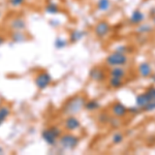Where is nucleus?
Returning a JSON list of instances; mask_svg holds the SVG:
<instances>
[{
    "label": "nucleus",
    "mask_w": 155,
    "mask_h": 155,
    "mask_svg": "<svg viewBox=\"0 0 155 155\" xmlns=\"http://www.w3.org/2000/svg\"><path fill=\"white\" fill-rule=\"evenodd\" d=\"M53 82V78L51 74L46 71H41L37 72L34 77V84L38 90H46Z\"/></svg>",
    "instance_id": "nucleus-5"
},
{
    "label": "nucleus",
    "mask_w": 155,
    "mask_h": 155,
    "mask_svg": "<svg viewBox=\"0 0 155 155\" xmlns=\"http://www.w3.org/2000/svg\"><path fill=\"white\" fill-rule=\"evenodd\" d=\"M8 27L12 31H25L27 28V22L22 17H15L8 22Z\"/></svg>",
    "instance_id": "nucleus-10"
},
{
    "label": "nucleus",
    "mask_w": 155,
    "mask_h": 155,
    "mask_svg": "<svg viewBox=\"0 0 155 155\" xmlns=\"http://www.w3.org/2000/svg\"><path fill=\"white\" fill-rule=\"evenodd\" d=\"M6 41V38H5V36L4 35H2V34H0V46H2V45Z\"/></svg>",
    "instance_id": "nucleus-33"
},
{
    "label": "nucleus",
    "mask_w": 155,
    "mask_h": 155,
    "mask_svg": "<svg viewBox=\"0 0 155 155\" xmlns=\"http://www.w3.org/2000/svg\"><path fill=\"white\" fill-rule=\"evenodd\" d=\"M151 101L152 99L148 96V94L144 91V92H142V93H139L136 96V106L141 107V109H143V107Z\"/></svg>",
    "instance_id": "nucleus-18"
},
{
    "label": "nucleus",
    "mask_w": 155,
    "mask_h": 155,
    "mask_svg": "<svg viewBox=\"0 0 155 155\" xmlns=\"http://www.w3.org/2000/svg\"><path fill=\"white\" fill-rule=\"evenodd\" d=\"M89 78L96 83H102L107 80V72L99 66H94L89 71Z\"/></svg>",
    "instance_id": "nucleus-9"
},
{
    "label": "nucleus",
    "mask_w": 155,
    "mask_h": 155,
    "mask_svg": "<svg viewBox=\"0 0 155 155\" xmlns=\"http://www.w3.org/2000/svg\"><path fill=\"white\" fill-rule=\"evenodd\" d=\"M9 6L12 7V8H18V7L23 6L26 2V0H7Z\"/></svg>",
    "instance_id": "nucleus-28"
},
{
    "label": "nucleus",
    "mask_w": 155,
    "mask_h": 155,
    "mask_svg": "<svg viewBox=\"0 0 155 155\" xmlns=\"http://www.w3.org/2000/svg\"><path fill=\"white\" fill-rule=\"evenodd\" d=\"M69 45V41L67 38H64L62 36H58L55 38L54 41V47L56 48L57 50H63L65 49L67 46Z\"/></svg>",
    "instance_id": "nucleus-23"
},
{
    "label": "nucleus",
    "mask_w": 155,
    "mask_h": 155,
    "mask_svg": "<svg viewBox=\"0 0 155 155\" xmlns=\"http://www.w3.org/2000/svg\"><path fill=\"white\" fill-rule=\"evenodd\" d=\"M86 101L87 99L85 98L84 95H80V94L69 97L68 99H66V101L62 106L61 113L64 116H71V115L77 116L79 113H81L82 110H84Z\"/></svg>",
    "instance_id": "nucleus-1"
},
{
    "label": "nucleus",
    "mask_w": 155,
    "mask_h": 155,
    "mask_svg": "<svg viewBox=\"0 0 155 155\" xmlns=\"http://www.w3.org/2000/svg\"><path fill=\"white\" fill-rule=\"evenodd\" d=\"M109 86L111 87L112 89H120L124 84L123 79H120V78H115V77H110L109 81Z\"/></svg>",
    "instance_id": "nucleus-22"
},
{
    "label": "nucleus",
    "mask_w": 155,
    "mask_h": 155,
    "mask_svg": "<svg viewBox=\"0 0 155 155\" xmlns=\"http://www.w3.org/2000/svg\"><path fill=\"white\" fill-rule=\"evenodd\" d=\"M126 74H127V72H126V69L124 68V66H114V67H111L109 71L110 77L124 79V78L126 77Z\"/></svg>",
    "instance_id": "nucleus-17"
},
{
    "label": "nucleus",
    "mask_w": 155,
    "mask_h": 155,
    "mask_svg": "<svg viewBox=\"0 0 155 155\" xmlns=\"http://www.w3.org/2000/svg\"><path fill=\"white\" fill-rule=\"evenodd\" d=\"M154 31V27L152 24L150 23H143L139 24L136 28V32L140 35H147V34H150Z\"/></svg>",
    "instance_id": "nucleus-14"
},
{
    "label": "nucleus",
    "mask_w": 155,
    "mask_h": 155,
    "mask_svg": "<svg viewBox=\"0 0 155 155\" xmlns=\"http://www.w3.org/2000/svg\"><path fill=\"white\" fill-rule=\"evenodd\" d=\"M111 30H112V27L109 22L102 20V21L97 22L95 24V26L93 27V33L97 38L102 39L109 35Z\"/></svg>",
    "instance_id": "nucleus-6"
},
{
    "label": "nucleus",
    "mask_w": 155,
    "mask_h": 155,
    "mask_svg": "<svg viewBox=\"0 0 155 155\" xmlns=\"http://www.w3.org/2000/svg\"><path fill=\"white\" fill-rule=\"evenodd\" d=\"M142 109L139 107L137 106H134V107H128V114L130 115H139L142 113Z\"/></svg>",
    "instance_id": "nucleus-30"
},
{
    "label": "nucleus",
    "mask_w": 155,
    "mask_h": 155,
    "mask_svg": "<svg viewBox=\"0 0 155 155\" xmlns=\"http://www.w3.org/2000/svg\"><path fill=\"white\" fill-rule=\"evenodd\" d=\"M152 22H153V24L155 25V16H154V17H152Z\"/></svg>",
    "instance_id": "nucleus-37"
},
{
    "label": "nucleus",
    "mask_w": 155,
    "mask_h": 155,
    "mask_svg": "<svg viewBox=\"0 0 155 155\" xmlns=\"http://www.w3.org/2000/svg\"><path fill=\"white\" fill-rule=\"evenodd\" d=\"M11 114H12V109L8 106H5V104L0 106V127L6 121V119L11 116Z\"/></svg>",
    "instance_id": "nucleus-20"
},
{
    "label": "nucleus",
    "mask_w": 155,
    "mask_h": 155,
    "mask_svg": "<svg viewBox=\"0 0 155 155\" xmlns=\"http://www.w3.org/2000/svg\"><path fill=\"white\" fill-rule=\"evenodd\" d=\"M145 19H146V16H145L144 12H142L141 9L137 8V9H134V11H132L130 17H129V19H128V22L130 25L137 26L139 24L143 23L145 21Z\"/></svg>",
    "instance_id": "nucleus-13"
},
{
    "label": "nucleus",
    "mask_w": 155,
    "mask_h": 155,
    "mask_svg": "<svg viewBox=\"0 0 155 155\" xmlns=\"http://www.w3.org/2000/svg\"><path fill=\"white\" fill-rule=\"evenodd\" d=\"M145 92L148 94V96L152 99V101H155V85L154 86H150L149 88H147V90Z\"/></svg>",
    "instance_id": "nucleus-31"
},
{
    "label": "nucleus",
    "mask_w": 155,
    "mask_h": 155,
    "mask_svg": "<svg viewBox=\"0 0 155 155\" xmlns=\"http://www.w3.org/2000/svg\"><path fill=\"white\" fill-rule=\"evenodd\" d=\"M142 111L145 112V113H151V112H154L155 111V101H149L148 104L142 109Z\"/></svg>",
    "instance_id": "nucleus-29"
},
{
    "label": "nucleus",
    "mask_w": 155,
    "mask_h": 155,
    "mask_svg": "<svg viewBox=\"0 0 155 155\" xmlns=\"http://www.w3.org/2000/svg\"><path fill=\"white\" fill-rule=\"evenodd\" d=\"M80 141L81 140L77 134L67 131L60 136L58 139V145L59 148L62 149L63 151H72L79 146Z\"/></svg>",
    "instance_id": "nucleus-2"
},
{
    "label": "nucleus",
    "mask_w": 155,
    "mask_h": 155,
    "mask_svg": "<svg viewBox=\"0 0 155 155\" xmlns=\"http://www.w3.org/2000/svg\"><path fill=\"white\" fill-rule=\"evenodd\" d=\"M110 112H111L112 116L122 119V118H125L127 115H128V107L124 104H122V102L115 101L111 106V107H110Z\"/></svg>",
    "instance_id": "nucleus-8"
},
{
    "label": "nucleus",
    "mask_w": 155,
    "mask_h": 155,
    "mask_svg": "<svg viewBox=\"0 0 155 155\" xmlns=\"http://www.w3.org/2000/svg\"><path fill=\"white\" fill-rule=\"evenodd\" d=\"M49 24H50V26L53 27V28H57V27L60 26V24L61 23H60V21L57 19H51L49 21Z\"/></svg>",
    "instance_id": "nucleus-32"
},
{
    "label": "nucleus",
    "mask_w": 155,
    "mask_h": 155,
    "mask_svg": "<svg viewBox=\"0 0 155 155\" xmlns=\"http://www.w3.org/2000/svg\"><path fill=\"white\" fill-rule=\"evenodd\" d=\"M110 118H111V115L107 112H101L97 115V121H98L99 124L101 125H107L109 124V121H110Z\"/></svg>",
    "instance_id": "nucleus-24"
},
{
    "label": "nucleus",
    "mask_w": 155,
    "mask_h": 155,
    "mask_svg": "<svg viewBox=\"0 0 155 155\" xmlns=\"http://www.w3.org/2000/svg\"><path fill=\"white\" fill-rule=\"evenodd\" d=\"M128 56L125 54L119 53L117 51H114L112 53H110L106 57V64L110 67H114V66H125L128 63Z\"/></svg>",
    "instance_id": "nucleus-4"
},
{
    "label": "nucleus",
    "mask_w": 155,
    "mask_h": 155,
    "mask_svg": "<svg viewBox=\"0 0 155 155\" xmlns=\"http://www.w3.org/2000/svg\"><path fill=\"white\" fill-rule=\"evenodd\" d=\"M150 80H151V82H152V84L155 85V72H153V74L150 76Z\"/></svg>",
    "instance_id": "nucleus-34"
},
{
    "label": "nucleus",
    "mask_w": 155,
    "mask_h": 155,
    "mask_svg": "<svg viewBox=\"0 0 155 155\" xmlns=\"http://www.w3.org/2000/svg\"><path fill=\"white\" fill-rule=\"evenodd\" d=\"M87 35V31L83 29H72L71 32H69L68 35V41L69 44H77L78 41H82L83 38H85Z\"/></svg>",
    "instance_id": "nucleus-11"
},
{
    "label": "nucleus",
    "mask_w": 155,
    "mask_h": 155,
    "mask_svg": "<svg viewBox=\"0 0 155 155\" xmlns=\"http://www.w3.org/2000/svg\"><path fill=\"white\" fill-rule=\"evenodd\" d=\"M9 38L12 42L20 44V42H24L28 39V35L25 33V31H12Z\"/></svg>",
    "instance_id": "nucleus-16"
},
{
    "label": "nucleus",
    "mask_w": 155,
    "mask_h": 155,
    "mask_svg": "<svg viewBox=\"0 0 155 155\" xmlns=\"http://www.w3.org/2000/svg\"><path fill=\"white\" fill-rule=\"evenodd\" d=\"M109 125L114 129H118L120 126L122 125V122L120 118H117V117H114V116H111L110 118V121H109Z\"/></svg>",
    "instance_id": "nucleus-27"
},
{
    "label": "nucleus",
    "mask_w": 155,
    "mask_h": 155,
    "mask_svg": "<svg viewBox=\"0 0 155 155\" xmlns=\"http://www.w3.org/2000/svg\"><path fill=\"white\" fill-rule=\"evenodd\" d=\"M82 124L80 119L78 118L74 115H71V116H65V119L63 120V128L65 129L66 131L69 132H74L77 131L81 128Z\"/></svg>",
    "instance_id": "nucleus-7"
},
{
    "label": "nucleus",
    "mask_w": 155,
    "mask_h": 155,
    "mask_svg": "<svg viewBox=\"0 0 155 155\" xmlns=\"http://www.w3.org/2000/svg\"><path fill=\"white\" fill-rule=\"evenodd\" d=\"M1 17H2V12H0V19H1Z\"/></svg>",
    "instance_id": "nucleus-38"
},
{
    "label": "nucleus",
    "mask_w": 155,
    "mask_h": 155,
    "mask_svg": "<svg viewBox=\"0 0 155 155\" xmlns=\"http://www.w3.org/2000/svg\"><path fill=\"white\" fill-rule=\"evenodd\" d=\"M124 134H122V132L120 131H116L113 134V136H112V143L114 145H120L123 143L124 141Z\"/></svg>",
    "instance_id": "nucleus-25"
},
{
    "label": "nucleus",
    "mask_w": 155,
    "mask_h": 155,
    "mask_svg": "<svg viewBox=\"0 0 155 155\" xmlns=\"http://www.w3.org/2000/svg\"><path fill=\"white\" fill-rule=\"evenodd\" d=\"M137 74H139L140 77L142 78H150L152 74H153V68H152V65L150 62L144 61L141 62V63L137 65Z\"/></svg>",
    "instance_id": "nucleus-12"
},
{
    "label": "nucleus",
    "mask_w": 155,
    "mask_h": 155,
    "mask_svg": "<svg viewBox=\"0 0 155 155\" xmlns=\"http://www.w3.org/2000/svg\"><path fill=\"white\" fill-rule=\"evenodd\" d=\"M4 153V149L2 148L1 146H0V154H3Z\"/></svg>",
    "instance_id": "nucleus-36"
},
{
    "label": "nucleus",
    "mask_w": 155,
    "mask_h": 155,
    "mask_svg": "<svg viewBox=\"0 0 155 155\" xmlns=\"http://www.w3.org/2000/svg\"><path fill=\"white\" fill-rule=\"evenodd\" d=\"M150 16H151V17H154L155 16V6L152 7V8L150 9Z\"/></svg>",
    "instance_id": "nucleus-35"
},
{
    "label": "nucleus",
    "mask_w": 155,
    "mask_h": 155,
    "mask_svg": "<svg viewBox=\"0 0 155 155\" xmlns=\"http://www.w3.org/2000/svg\"><path fill=\"white\" fill-rule=\"evenodd\" d=\"M115 51L119 52V53L128 55L129 53L134 52V48H131L130 46H127V45H119L115 48Z\"/></svg>",
    "instance_id": "nucleus-26"
},
{
    "label": "nucleus",
    "mask_w": 155,
    "mask_h": 155,
    "mask_svg": "<svg viewBox=\"0 0 155 155\" xmlns=\"http://www.w3.org/2000/svg\"><path fill=\"white\" fill-rule=\"evenodd\" d=\"M45 12L48 15H51V16H54V15H58L60 12V6L57 2H54L52 0H49L48 2L45 5Z\"/></svg>",
    "instance_id": "nucleus-15"
},
{
    "label": "nucleus",
    "mask_w": 155,
    "mask_h": 155,
    "mask_svg": "<svg viewBox=\"0 0 155 155\" xmlns=\"http://www.w3.org/2000/svg\"><path fill=\"white\" fill-rule=\"evenodd\" d=\"M62 134H63L62 129L58 125H51L49 127H46L41 131V137L45 143L48 144L49 146H55Z\"/></svg>",
    "instance_id": "nucleus-3"
},
{
    "label": "nucleus",
    "mask_w": 155,
    "mask_h": 155,
    "mask_svg": "<svg viewBox=\"0 0 155 155\" xmlns=\"http://www.w3.org/2000/svg\"><path fill=\"white\" fill-rule=\"evenodd\" d=\"M101 101H96V99H90V101H86L84 106V110L88 112H96L101 110Z\"/></svg>",
    "instance_id": "nucleus-19"
},
{
    "label": "nucleus",
    "mask_w": 155,
    "mask_h": 155,
    "mask_svg": "<svg viewBox=\"0 0 155 155\" xmlns=\"http://www.w3.org/2000/svg\"><path fill=\"white\" fill-rule=\"evenodd\" d=\"M111 7H112L111 0H97V3H96L97 11L101 12H109L111 9Z\"/></svg>",
    "instance_id": "nucleus-21"
}]
</instances>
